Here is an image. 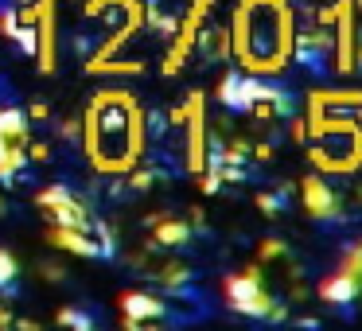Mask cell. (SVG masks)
<instances>
[{"label": "cell", "instance_id": "10", "mask_svg": "<svg viewBox=\"0 0 362 331\" xmlns=\"http://www.w3.org/2000/svg\"><path fill=\"white\" fill-rule=\"evenodd\" d=\"M218 102L234 113H250L253 105V94H257V74H238V71H226L218 82Z\"/></svg>", "mask_w": 362, "mask_h": 331}, {"label": "cell", "instance_id": "23", "mask_svg": "<svg viewBox=\"0 0 362 331\" xmlns=\"http://www.w3.org/2000/svg\"><path fill=\"white\" fill-rule=\"evenodd\" d=\"M144 16H148V28H156V32H164V35H172V32H175V20H168V12H160L156 4H152V8L144 12Z\"/></svg>", "mask_w": 362, "mask_h": 331}, {"label": "cell", "instance_id": "3", "mask_svg": "<svg viewBox=\"0 0 362 331\" xmlns=\"http://www.w3.org/2000/svg\"><path fill=\"white\" fill-rule=\"evenodd\" d=\"M315 144L308 149L312 164L320 168V175H343L362 168V125L351 113H323L320 125L312 129Z\"/></svg>", "mask_w": 362, "mask_h": 331}, {"label": "cell", "instance_id": "19", "mask_svg": "<svg viewBox=\"0 0 362 331\" xmlns=\"http://www.w3.org/2000/svg\"><path fill=\"white\" fill-rule=\"evenodd\" d=\"M339 273L354 277V281H362V238H354L351 245H346L343 261H339Z\"/></svg>", "mask_w": 362, "mask_h": 331}, {"label": "cell", "instance_id": "27", "mask_svg": "<svg viewBox=\"0 0 362 331\" xmlns=\"http://www.w3.org/2000/svg\"><path fill=\"white\" fill-rule=\"evenodd\" d=\"M12 323H16V315H12V312H8V308L0 304V327H12Z\"/></svg>", "mask_w": 362, "mask_h": 331}, {"label": "cell", "instance_id": "6", "mask_svg": "<svg viewBox=\"0 0 362 331\" xmlns=\"http://www.w3.org/2000/svg\"><path fill=\"white\" fill-rule=\"evenodd\" d=\"M183 125H187V172L199 175L206 164V98L203 90H195V94H187V102H183Z\"/></svg>", "mask_w": 362, "mask_h": 331}, {"label": "cell", "instance_id": "8", "mask_svg": "<svg viewBox=\"0 0 362 331\" xmlns=\"http://www.w3.org/2000/svg\"><path fill=\"white\" fill-rule=\"evenodd\" d=\"M300 195H304V207H308L312 219H320V222H339L343 219V203H339V195L331 191V183L323 180V175H304Z\"/></svg>", "mask_w": 362, "mask_h": 331}, {"label": "cell", "instance_id": "30", "mask_svg": "<svg viewBox=\"0 0 362 331\" xmlns=\"http://www.w3.org/2000/svg\"><path fill=\"white\" fill-rule=\"evenodd\" d=\"M358 125H362V105H358Z\"/></svg>", "mask_w": 362, "mask_h": 331}, {"label": "cell", "instance_id": "26", "mask_svg": "<svg viewBox=\"0 0 362 331\" xmlns=\"http://www.w3.org/2000/svg\"><path fill=\"white\" fill-rule=\"evenodd\" d=\"M292 137H296V141H308V121L292 117Z\"/></svg>", "mask_w": 362, "mask_h": 331}, {"label": "cell", "instance_id": "5", "mask_svg": "<svg viewBox=\"0 0 362 331\" xmlns=\"http://www.w3.org/2000/svg\"><path fill=\"white\" fill-rule=\"evenodd\" d=\"M211 8H214V0H191V8H187V16L175 24V40H172V47H168V55H164V63H160V71L168 74V79H175V74L183 71V63L191 59V51H195V40H199V32H203V24H206V16H211Z\"/></svg>", "mask_w": 362, "mask_h": 331}, {"label": "cell", "instance_id": "17", "mask_svg": "<svg viewBox=\"0 0 362 331\" xmlns=\"http://www.w3.org/2000/svg\"><path fill=\"white\" fill-rule=\"evenodd\" d=\"M187 238H191L187 222H175V219H160L156 222V242L160 245H183Z\"/></svg>", "mask_w": 362, "mask_h": 331}, {"label": "cell", "instance_id": "25", "mask_svg": "<svg viewBox=\"0 0 362 331\" xmlns=\"http://www.w3.org/2000/svg\"><path fill=\"white\" fill-rule=\"evenodd\" d=\"M284 253V245L276 242V238H269V242H261V250H257V261H273V257H281Z\"/></svg>", "mask_w": 362, "mask_h": 331}, {"label": "cell", "instance_id": "11", "mask_svg": "<svg viewBox=\"0 0 362 331\" xmlns=\"http://www.w3.org/2000/svg\"><path fill=\"white\" fill-rule=\"evenodd\" d=\"M47 242L59 245V250L78 253V257H102V245H98V238H90V230H74V226H59V222H51Z\"/></svg>", "mask_w": 362, "mask_h": 331}, {"label": "cell", "instance_id": "13", "mask_svg": "<svg viewBox=\"0 0 362 331\" xmlns=\"http://www.w3.org/2000/svg\"><path fill=\"white\" fill-rule=\"evenodd\" d=\"M358 292H362V281H354V277H346V273H331V277H323V281H320V300H323V304H331V308L354 304Z\"/></svg>", "mask_w": 362, "mask_h": 331}, {"label": "cell", "instance_id": "12", "mask_svg": "<svg viewBox=\"0 0 362 331\" xmlns=\"http://www.w3.org/2000/svg\"><path fill=\"white\" fill-rule=\"evenodd\" d=\"M121 312H125V327H141L144 320H160L168 312V304L160 296H152V292H125Z\"/></svg>", "mask_w": 362, "mask_h": 331}, {"label": "cell", "instance_id": "9", "mask_svg": "<svg viewBox=\"0 0 362 331\" xmlns=\"http://www.w3.org/2000/svg\"><path fill=\"white\" fill-rule=\"evenodd\" d=\"M331 8H335L331 24H339V35H335V71L339 74H351L354 71V0H335Z\"/></svg>", "mask_w": 362, "mask_h": 331}, {"label": "cell", "instance_id": "28", "mask_svg": "<svg viewBox=\"0 0 362 331\" xmlns=\"http://www.w3.org/2000/svg\"><path fill=\"white\" fill-rule=\"evenodd\" d=\"M32 117H40V121H43V117H47V105H43V102H35V105H32Z\"/></svg>", "mask_w": 362, "mask_h": 331}, {"label": "cell", "instance_id": "22", "mask_svg": "<svg viewBox=\"0 0 362 331\" xmlns=\"http://www.w3.org/2000/svg\"><path fill=\"white\" fill-rule=\"evenodd\" d=\"M59 323H63V327H78V331L94 327V320H90L86 312H78V308H63V312H59Z\"/></svg>", "mask_w": 362, "mask_h": 331}, {"label": "cell", "instance_id": "29", "mask_svg": "<svg viewBox=\"0 0 362 331\" xmlns=\"http://www.w3.org/2000/svg\"><path fill=\"white\" fill-rule=\"evenodd\" d=\"M354 63H362V47H354Z\"/></svg>", "mask_w": 362, "mask_h": 331}, {"label": "cell", "instance_id": "21", "mask_svg": "<svg viewBox=\"0 0 362 331\" xmlns=\"http://www.w3.org/2000/svg\"><path fill=\"white\" fill-rule=\"evenodd\" d=\"M284 199H288V191H284V187H276V191H261V195H257L261 214H281Z\"/></svg>", "mask_w": 362, "mask_h": 331}, {"label": "cell", "instance_id": "31", "mask_svg": "<svg viewBox=\"0 0 362 331\" xmlns=\"http://www.w3.org/2000/svg\"><path fill=\"white\" fill-rule=\"evenodd\" d=\"M0 214H4V199H0Z\"/></svg>", "mask_w": 362, "mask_h": 331}, {"label": "cell", "instance_id": "1", "mask_svg": "<svg viewBox=\"0 0 362 331\" xmlns=\"http://www.w3.org/2000/svg\"><path fill=\"white\" fill-rule=\"evenodd\" d=\"M82 141L86 156L102 175H125L136 168L144 149V113L133 94L125 90H102L90 98L82 117Z\"/></svg>", "mask_w": 362, "mask_h": 331}, {"label": "cell", "instance_id": "14", "mask_svg": "<svg viewBox=\"0 0 362 331\" xmlns=\"http://www.w3.org/2000/svg\"><path fill=\"white\" fill-rule=\"evenodd\" d=\"M0 141H4V144H24V149H28L32 133H28L24 110H16V105H4V110H0Z\"/></svg>", "mask_w": 362, "mask_h": 331}, {"label": "cell", "instance_id": "20", "mask_svg": "<svg viewBox=\"0 0 362 331\" xmlns=\"http://www.w3.org/2000/svg\"><path fill=\"white\" fill-rule=\"evenodd\" d=\"M20 269H16V257H12L8 250H0V292H12V284H16Z\"/></svg>", "mask_w": 362, "mask_h": 331}, {"label": "cell", "instance_id": "2", "mask_svg": "<svg viewBox=\"0 0 362 331\" xmlns=\"http://www.w3.org/2000/svg\"><path fill=\"white\" fill-rule=\"evenodd\" d=\"M230 51L250 74H281L292 59V4L288 0H238L230 20Z\"/></svg>", "mask_w": 362, "mask_h": 331}, {"label": "cell", "instance_id": "24", "mask_svg": "<svg viewBox=\"0 0 362 331\" xmlns=\"http://www.w3.org/2000/svg\"><path fill=\"white\" fill-rule=\"evenodd\" d=\"M156 175H160V172H152V168L133 172V175H129V187H133V191H144V187H152V183H156Z\"/></svg>", "mask_w": 362, "mask_h": 331}, {"label": "cell", "instance_id": "16", "mask_svg": "<svg viewBox=\"0 0 362 331\" xmlns=\"http://www.w3.org/2000/svg\"><path fill=\"white\" fill-rule=\"evenodd\" d=\"M156 281L164 284V292L187 296V289H191V269H187V265H180V261H168V265L156 273Z\"/></svg>", "mask_w": 362, "mask_h": 331}, {"label": "cell", "instance_id": "4", "mask_svg": "<svg viewBox=\"0 0 362 331\" xmlns=\"http://www.w3.org/2000/svg\"><path fill=\"white\" fill-rule=\"evenodd\" d=\"M222 292H226V304L234 308L238 315H250V320H288L284 304H281V300H273V292L265 289L257 265L245 269V273L226 277Z\"/></svg>", "mask_w": 362, "mask_h": 331}, {"label": "cell", "instance_id": "7", "mask_svg": "<svg viewBox=\"0 0 362 331\" xmlns=\"http://www.w3.org/2000/svg\"><path fill=\"white\" fill-rule=\"evenodd\" d=\"M32 24H35V55H40V71L43 74H55V66H59V16H55V0H35Z\"/></svg>", "mask_w": 362, "mask_h": 331}, {"label": "cell", "instance_id": "15", "mask_svg": "<svg viewBox=\"0 0 362 331\" xmlns=\"http://www.w3.org/2000/svg\"><path fill=\"white\" fill-rule=\"evenodd\" d=\"M28 168V149L24 144H4L0 141V183H16Z\"/></svg>", "mask_w": 362, "mask_h": 331}, {"label": "cell", "instance_id": "18", "mask_svg": "<svg viewBox=\"0 0 362 331\" xmlns=\"http://www.w3.org/2000/svg\"><path fill=\"white\" fill-rule=\"evenodd\" d=\"M292 59H300V63L312 66V71H320V66H323V51L315 47L312 35H300V40H292Z\"/></svg>", "mask_w": 362, "mask_h": 331}]
</instances>
